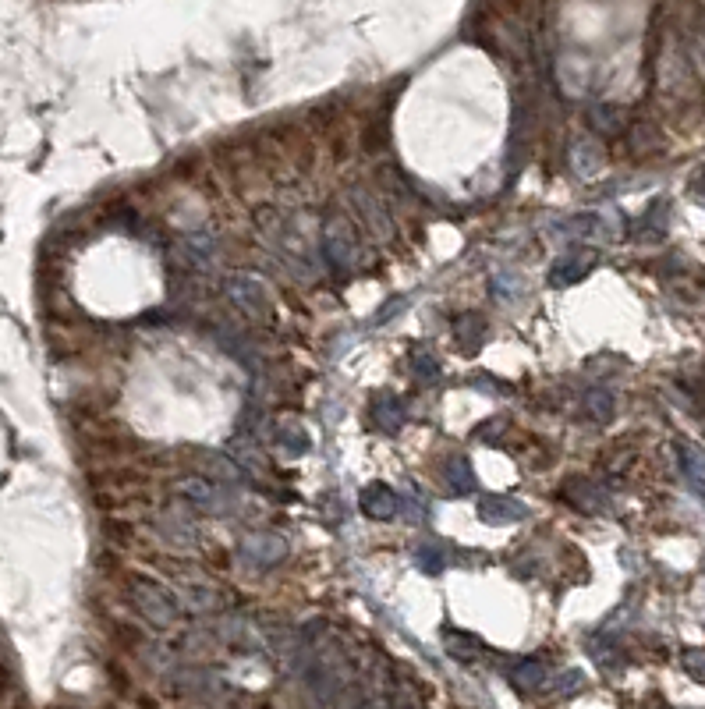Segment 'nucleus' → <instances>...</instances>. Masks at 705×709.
<instances>
[{"label": "nucleus", "mask_w": 705, "mask_h": 709, "mask_svg": "<svg viewBox=\"0 0 705 709\" xmlns=\"http://www.w3.org/2000/svg\"><path fill=\"white\" fill-rule=\"evenodd\" d=\"M277 447H284L287 454H302V451H309V437L302 433V426H280L277 429Z\"/></svg>", "instance_id": "obj_13"}, {"label": "nucleus", "mask_w": 705, "mask_h": 709, "mask_svg": "<svg viewBox=\"0 0 705 709\" xmlns=\"http://www.w3.org/2000/svg\"><path fill=\"white\" fill-rule=\"evenodd\" d=\"M241 554H245L252 564L270 568L273 561H280V557L287 554V543L280 536H248L245 543H241Z\"/></svg>", "instance_id": "obj_4"}, {"label": "nucleus", "mask_w": 705, "mask_h": 709, "mask_svg": "<svg viewBox=\"0 0 705 709\" xmlns=\"http://www.w3.org/2000/svg\"><path fill=\"white\" fill-rule=\"evenodd\" d=\"M419 561L426 564V571H440L443 568V557L436 554L433 546H419Z\"/></svg>", "instance_id": "obj_18"}, {"label": "nucleus", "mask_w": 705, "mask_h": 709, "mask_svg": "<svg viewBox=\"0 0 705 709\" xmlns=\"http://www.w3.org/2000/svg\"><path fill=\"white\" fill-rule=\"evenodd\" d=\"M592 263L596 259L589 256V252H578V256H564L557 266H553V273H550V281L557 284V288H567V284H574V281H582L585 273L592 270Z\"/></svg>", "instance_id": "obj_6"}, {"label": "nucleus", "mask_w": 705, "mask_h": 709, "mask_svg": "<svg viewBox=\"0 0 705 709\" xmlns=\"http://www.w3.org/2000/svg\"><path fill=\"white\" fill-rule=\"evenodd\" d=\"M479 515L482 522L496 525V522H518L525 515V507L518 500H507V497H482L479 500Z\"/></svg>", "instance_id": "obj_7"}, {"label": "nucleus", "mask_w": 705, "mask_h": 709, "mask_svg": "<svg viewBox=\"0 0 705 709\" xmlns=\"http://www.w3.org/2000/svg\"><path fill=\"white\" fill-rule=\"evenodd\" d=\"M443 476L450 479V490H458V493H465L475 486V472H472V465H468V458H450L447 465H443Z\"/></svg>", "instance_id": "obj_12"}, {"label": "nucleus", "mask_w": 705, "mask_h": 709, "mask_svg": "<svg viewBox=\"0 0 705 709\" xmlns=\"http://www.w3.org/2000/svg\"><path fill=\"white\" fill-rule=\"evenodd\" d=\"M224 291L241 312H248V316H266V312H270V295H266V288L256 281V277L234 273V277H227Z\"/></svg>", "instance_id": "obj_3"}, {"label": "nucleus", "mask_w": 705, "mask_h": 709, "mask_svg": "<svg viewBox=\"0 0 705 709\" xmlns=\"http://www.w3.org/2000/svg\"><path fill=\"white\" fill-rule=\"evenodd\" d=\"M362 507L372 518H390L397 511V493L387 490V486H369L362 493Z\"/></svg>", "instance_id": "obj_10"}, {"label": "nucleus", "mask_w": 705, "mask_h": 709, "mask_svg": "<svg viewBox=\"0 0 705 709\" xmlns=\"http://www.w3.org/2000/svg\"><path fill=\"white\" fill-rule=\"evenodd\" d=\"M132 600L135 607L142 610V617L153 624H174V617H178V607H174V600L167 593H163L156 582H146V578H135L132 582Z\"/></svg>", "instance_id": "obj_1"}, {"label": "nucleus", "mask_w": 705, "mask_h": 709, "mask_svg": "<svg viewBox=\"0 0 705 709\" xmlns=\"http://www.w3.org/2000/svg\"><path fill=\"white\" fill-rule=\"evenodd\" d=\"M181 252H185V263L195 266V270H206L217 256V242H213L210 234H188L185 242H181Z\"/></svg>", "instance_id": "obj_8"}, {"label": "nucleus", "mask_w": 705, "mask_h": 709, "mask_svg": "<svg viewBox=\"0 0 705 709\" xmlns=\"http://www.w3.org/2000/svg\"><path fill=\"white\" fill-rule=\"evenodd\" d=\"M181 493H185L199 511H220V507H227V497L217 490V483H210V479H188V483L181 486Z\"/></svg>", "instance_id": "obj_5"}, {"label": "nucleus", "mask_w": 705, "mask_h": 709, "mask_svg": "<svg viewBox=\"0 0 705 709\" xmlns=\"http://www.w3.org/2000/svg\"><path fill=\"white\" fill-rule=\"evenodd\" d=\"M323 252L330 259L334 270H351L358 263V242H355V231H351L344 220H330L323 227Z\"/></svg>", "instance_id": "obj_2"}, {"label": "nucleus", "mask_w": 705, "mask_h": 709, "mask_svg": "<svg viewBox=\"0 0 705 709\" xmlns=\"http://www.w3.org/2000/svg\"><path fill=\"white\" fill-rule=\"evenodd\" d=\"M372 415H376V422H380L383 429H397L404 422V405L394 394H383V398H376V405H372Z\"/></svg>", "instance_id": "obj_11"}, {"label": "nucleus", "mask_w": 705, "mask_h": 709, "mask_svg": "<svg viewBox=\"0 0 705 709\" xmlns=\"http://www.w3.org/2000/svg\"><path fill=\"white\" fill-rule=\"evenodd\" d=\"M411 373L419 376L422 383H436L440 366H436V359L429 355V351H415V359H411Z\"/></svg>", "instance_id": "obj_17"}, {"label": "nucleus", "mask_w": 705, "mask_h": 709, "mask_svg": "<svg viewBox=\"0 0 705 709\" xmlns=\"http://www.w3.org/2000/svg\"><path fill=\"white\" fill-rule=\"evenodd\" d=\"M585 412H589L596 422H610L613 419V398L606 394V390H592L589 398H585Z\"/></svg>", "instance_id": "obj_15"}, {"label": "nucleus", "mask_w": 705, "mask_h": 709, "mask_svg": "<svg viewBox=\"0 0 705 709\" xmlns=\"http://www.w3.org/2000/svg\"><path fill=\"white\" fill-rule=\"evenodd\" d=\"M677 461H681L688 483L705 497V454L698 451V447H691V444H681L677 447Z\"/></svg>", "instance_id": "obj_9"}, {"label": "nucleus", "mask_w": 705, "mask_h": 709, "mask_svg": "<svg viewBox=\"0 0 705 709\" xmlns=\"http://www.w3.org/2000/svg\"><path fill=\"white\" fill-rule=\"evenodd\" d=\"M206 468H210V476L217 479V483H238V479H241V468L234 465L231 458H224V454H220V458L206 461Z\"/></svg>", "instance_id": "obj_16"}, {"label": "nucleus", "mask_w": 705, "mask_h": 709, "mask_svg": "<svg viewBox=\"0 0 705 709\" xmlns=\"http://www.w3.org/2000/svg\"><path fill=\"white\" fill-rule=\"evenodd\" d=\"M355 206H358V210H362V217L369 220V224L376 227V231H387V227H390L387 210H383V206L376 203L372 195H355Z\"/></svg>", "instance_id": "obj_14"}]
</instances>
